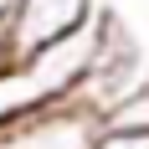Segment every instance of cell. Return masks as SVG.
I'll list each match as a JSON object with an SVG mask.
<instances>
[{"instance_id": "1", "label": "cell", "mask_w": 149, "mask_h": 149, "mask_svg": "<svg viewBox=\"0 0 149 149\" xmlns=\"http://www.w3.org/2000/svg\"><path fill=\"white\" fill-rule=\"evenodd\" d=\"M139 88H149V62H144V52H139L134 31L118 21V10L98 5V52H93V67L82 72V82H77V93H72L67 108L88 113L93 123H103L108 113H113L123 98H134Z\"/></svg>"}, {"instance_id": "2", "label": "cell", "mask_w": 149, "mask_h": 149, "mask_svg": "<svg viewBox=\"0 0 149 149\" xmlns=\"http://www.w3.org/2000/svg\"><path fill=\"white\" fill-rule=\"evenodd\" d=\"M93 15H98V0H21V10L5 21L10 26V57H26V52H41V46L72 36Z\"/></svg>"}, {"instance_id": "3", "label": "cell", "mask_w": 149, "mask_h": 149, "mask_svg": "<svg viewBox=\"0 0 149 149\" xmlns=\"http://www.w3.org/2000/svg\"><path fill=\"white\" fill-rule=\"evenodd\" d=\"M98 123L77 108H52L31 123H15V129H0V149H88Z\"/></svg>"}, {"instance_id": "4", "label": "cell", "mask_w": 149, "mask_h": 149, "mask_svg": "<svg viewBox=\"0 0 149 149\" xmlns=\"http://www.w3.org/2000/svg\"><path fill=\"white\" fill-rule=\"evenodd\" d=\"M98 129H118V134H149V88H139L134 98H123Z\"/></svg>"}, {"instance_id": "5", "label": "cell", "mask_w": 149, "mask_h": 149, "mask_svg": "<svg viewBox=\"0 0 149 149\" xmlns=\"http://www.w3.org/2000/svg\"><path fill=\"white\" fill-rule=\"evenodd\" d=\"M88 149H149V134H118V129H98Z\"/></svg>"}, {"instance_id": "6", "label": "cell", "mask_w": 149, "mask_h": 149, "mask_svg": "<svg viewBox=\"0 0 149 149\" xmlns=\"http://www.w3.org/2000/svg\"><path fill=\"white\" fill-rule=\"evenodd\" d=\"M5 62H10V26L0 21V67H5Z\"/></svg>"}, {"instance_id": "7", "label": "cell", "mask_w": 149, "mask_h": 149, "mask_svg": "<svg viewBox=\"0 0 149 149\" xmlns=\"http://www.w3.org/2000/svg\"><path fill=\"white\" fill-rule=\"evenodd\" d=\"M15 10H21V0H0V21H10Z\"/></svg>"}]
</instances>
